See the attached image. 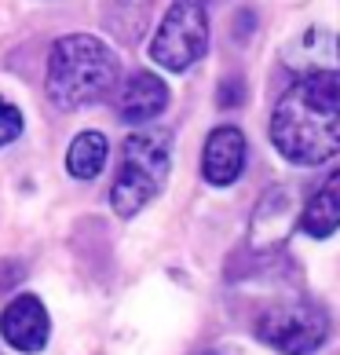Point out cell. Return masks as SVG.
Segmentation results:
<instances>
[{
  "label": "cell",
  "mask_w": 340,
  "mask_h": 355,
  "mask_svg": "<svg viewBox=\"0 0 340 355\" xmlns=\"http://www.w3.org/2000/svg\"><path fill=\"white\" fill-rule=\"evenodd\" d=\"M22 132V110L15 103H8L0 96V147H8V143H15Z\"/></svg>",
  "instance_id": "14"
},
{
  "label": "cell",
  "mask_w": 340,
  "mask_h": 355,
  "mask_svg": "<svg viewBox=\"0 0 340 355\" xmlns=\"http://www.w3.org/2000/svg\"><path fill=\"white\" fill-rule=\"evenodd\" d=\"M224 107H238L242 103V81H224V96H220Z\"/></svg>",
  "instance_id": "15"
},
{
  "label": "cell",
  "mask_w": 340,
  "mask_h": 355,
  "mask_svg": "<svg viewBox=\"0 0 340 355\" xmlns=\"http://www.w3.org/2000/svg\"><path fill=\"white\" fill-rule=\"evenodd\" d=\"M293 216H296V194L289 187H274L260 198L253 223H249V245L260 253L278 249L293 231Z\"/></svg>",
  "instance_id": "7"
},
{
  "label": "cell",
  "mask_w": 340,
  "mask_h": 355,
  "mask_svg": "<svg viewBox=\"0 0 340 355\" xmlns=\"http://www.w3.org/2000/svg\"><path fill=\"white\" fill-rule=\"evenodd\" d=\"M168 107V85L161 81L158 73L139 70L125 81V88L117 92V114L125 121H154L161 110Z\"/></svg>",
  "instance_id": "9"
},
{
  "label": "cell",
  "mask_w": 340,
  "mask_h": 355,
  "mask_svg": "<svg viewBox=\"0 0 340 355\" xmlns=\"http://www.w3.org/2000/svg\"><path fill=\"white\" fill-rule=\"evenodd\" d=\"M0 334L22 355L41 352L51 334V319H48V308L41 304V297H33V293L11 297V304L0 311Z\"/></svg>",
  "instance_id": "6"
},
{
  "label": "cell",
  "mask_w": 340,
  "mask_h": 355,
  "mask_svg": "<svg viewBox=\"0 0 340 355\" xmlns=\"http://www.w3.org/2000/svg\"><path fill=\"white\" fill-rule=\"evenodd\" d=\"M150 0H102V26L121 44H136L147 33Z\"/></svg>",
  "instance_id": "11"
},
{
  "label": "cell",
  "mask_w": 340,
  "mask_h": 355,
  "mask_svg": "<svg viewBox=\"0 0 340 355\" xmlns=\"http://www.w3.org/2000/svg\"><path fill=\"white\" fill-rule=\"evenodd\" d=\"M256 337L282 355H311L330 337V315L315 300L289 297V300L271 304L256 319Z\"/></svg>",
  "instance_id": "4"
},
{
  "label": "cell",
  "mask_w": 340,
  "mask_h": 355,
  "mask_svg": "<svg viewBox=\"0 0 340 355\" xmlns=\"http://www.w3.org/2000/svg\"><path fill=\"white\" fill-rule=\"evenodd\" d=\"M172 168V136L165 128H143L125 139L121 168L110 187V205L117 216H136L161 194Z\"/></svg>",
  "instance_id": "3"
},
{
  "label": "cell",
  "mask_w": 340,
  "mask_h": 355,
  "mask_svg": "<svg viewBox=\"0 0 340 355\" xmlns=\"http://www.w3.org/2000/svg\"><path fill=\"white\" fill-rule=\"evenodd\" d=\"M107 154H110L107 136L102 132H81L66 150V173L73 180H96L102 173V165H107Z\"/></svg>",
  "instance_id": "13"
},
{
  "label": "cell",
  "mask_w": 340,
  "mask_h": 355,
  "mask_svg": "<svg viewBox=\"0 0 340 355\" xmlns=\"http://www.w3.org/2000/svg\"><path fill=\"white\" fill-rule=\"evenodd\" d=\"M117 85V55L91 33L59 37L48 51L44 92L59 110H81L110 96Z\"/></svg>",
  "instance_id": "2"
},
{
  "label": "cell",
  "mask_w": 340,
  "mask_h": 355,
  "mask_svg": "<svg viewBox=\"0 0 340 355\" xmlns=\"http://www.w3.org/2000/svg\"><path fill=\"white\" fill-rule=\"evenodd\" d=\"M245 136L234 125H220L208 132L205 150H202V176L213 187H231L245 168Z\"/></svg>",
  "instance_id": "8"
},
{
  "label": "cell",
  "mask_w": 340,
  "mask_h": 355,
  "mask_svg": "<svg viewBox=\"0 0 340 355\" xmlns=\"http://www.w3.org/2000/svg\"><path fill=\"white\" fill-rule=\"evenodd\" d=\"M300 227H304V234H311V239H330L340 227V168L311 194V202L304 205V213H300Z\"/></svg>",
  "instance_id": "10"
},
{
  "label": "cell",
  "mask_w": 340,
  "mask_h": 355,
  "mask_svg": "<svg viewBox=\"0 0 340 355\" xmlns=\"http://www.w3.org/2000/svg\"><path fill=\"white\" fill-rule=\"evenodd\" d=\"M337 59H340V44L333 41V33H325V30H307L300 41H293L285 48V62H289L293 70L311 67V73H322V70H330Z\"/></svg>",
  "instance_id": "12"
},
{
  "label": "cell",
  "mask_w": 340,
  "mask_h": 355,
  "mask_svg": "<svg viewBox=\"0 0 340 355\" xmlns=\"http://www.w3.org/2000/svg\"><path fill=\"white\" fill-rule=\"evenodd\" d=\"M205 48H208L205 8L198 0H176V4L165 11L158 33H154V41H150V59L158 62V67L172 70V73H183L205 55Z\"/></svg>",
  "instance_id": "5"
},
{
  "label": "cell",
  "mask_w": 340,
  "mask_h": 355,
  "mask_svg": "<svg viewBox=\"0 0 340 355\" xmlns=\"http://www.w3.org/2000/svg\"><path fill=\"white\" fill-rule=\"evenodd\" d=\"M271 143L285 162L322 165L340 154V70L304 73L271 117Z\"/></svg>",
  "instance_id": "1"
}]
</instances>
